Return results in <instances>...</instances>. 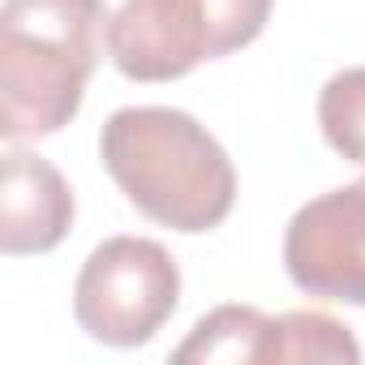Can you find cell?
Wrapping results in <instances>:
<instances>
[{"mask_svg": "<svg viewBox=\"0 0 365 365\" xmlns=\"http://www.w3.org/2000/svg\"><path fill=\"white\" fill-rule=\"evenodd\" d=\"M99 159L120 194L172 232H211L232 215L237 168L180 108H120L99 133Z\"/></svg>", "mask_w": 365, "mask_h": 365, "instance_id": "cell-1", "label": "cell"}, {"mask_svg": "<svg viewBox=\"0 0 365 365\" xmlns=\"http://www.w3.org/2000/svg\"><path fill=\"white\" fill-rule=\"evenodd\" d=\"M103 0H5L0 9V133L35 142L65 129L108 39Z\"/></svg>", "mask_w": 365, "mask_h": 365, "instance_id": "cell-2", "label": "cell"}, {"mask_svg": "<svg viewBox=\"0 0 365 365\" xmlns=\"http://www.w3.org/2000/svg\"><path fill=\"white\" fill-rule=\"evenodd\" d=\"M275 0H125L108 18V56L133 82H172L262 35Z\"/></svg>", "mask_w": 365, "mask_h": 365, "instance_id": "cell-3", "label": "cell"}, {"mask_svg": "<svg viewBox=\"0 0 365 365\" xmlns=\"http://www.w3.org/2000/svg\"><path fill=\"white\" fill-rule=\"evenodd\" d=\"M180 267L150 237H108L73 284L78 327L108 348H142L176 314Z\"/></svg>", "mask_w": 365, "mask_h": 365, "instance_id": "cell-4", "label": "cell"}, {"mask_svg": "<svg viewBox=\"0 0 365 365\" xmlns=\"http://www.w3.org/2000/svg\"><path fill=\"white\" fill-rule=\"evenodd\" d=\"M284 267L309 297L365 305V176L305 202L288 220Z\"/></svg>", "mask_w": 365, "mask_h": 365, "instance_id": "cell-5", "label": "cell"}, {"mask_svg": "<svg viewBox=\"0 0 365 365\" xmlns=\"http://www.w3.org/2000/svg\"><path fill=\"white\" fill-rule=\"evenodd\" d=\"M73 228L69 180L31 150H5V194H0V250L9 258L48 254Z\"/></svg>", "mask_w": 365, "mask_h": 365, "instance_id": "cell-6", "label": "cell"}, {"mask_svg": "<svg viewBox=\"0 0 365 365\" xmlns=\"http://www.w3.org/2000/svg\"><path fill=\"white\" fill-rule=\"evenodd\" d=\"M275 327L279 318L254 309V305H220L207 318L194 322L190 339L172 356L176 361H275Z\"/></svg>", "mask_w": 365, "mask_h": 365, "instance_id": "cell-7", "label": "cell"}, {"mask_svg": "<svg viewBox=\"0 0 365 365\" xmlns=\"http://www.w3.org/2000/svg\"><path fill=\"white\" fill-rule=\"evenodd\" d=\"M288 361H361V344L352 339V331L322 314V309H292L279 314L275 327V365Z\"/></svg>", "mask_w": 365, "mask_h": 365, "instance_id": "cell-8", "label": "cell"}, {"mask_svg": "<svg viewBox=\"0 0 365 365\" xmlns=\"http://www.w3.org/2000/svg\"><path fill=\"white\" fill-rule=\"evenodd\" d=\"M318 125L335 155L365 168V65L339 69L318 95Z\"/></svg>", "mask_w": 365, "mask_h": 365, "instance_id": "cell-9", "label": "cell"}]
</instances>
